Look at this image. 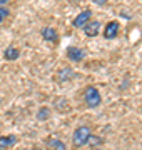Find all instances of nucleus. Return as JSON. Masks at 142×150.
I'll return each instance as SVG.
<instances>
[{
	"label": "nucleus",
	"mask_w": 142,
	"mask_h": 150,
	"mask_svg": "<svg viewBox=\"0 0 142 150\" xmlns=\"http://www.w3.org/2000/svg\"><path fill=\"white\" fill-rule=\"evenodd\" d=\"M5 59L7 60H15L18 59V50H17L15 47H9L5 50Z\"/></svg>",
	"instance_id": "9d476101"
},
{
	"label": "nucleus",
	"mask_w": 142,
	"mask_h": 150,
	"mask_svg": "<svg viewBox=\"0 0 142 150\" xmlns=\"http://www.w3.org/2000/svg\"><path fill=\"white\" fill-rule=\"evenodd\" d=\"M99 30H100V22H89L87 25L84 27V32H85V35L87 37H95L99 33Z\"/></svg>",
	"instance_id": "423d86ee"
},
{
	"label": "nucleus",
	"mask_w": 142,
	"mask_h": 150,
	"mask_svg": "<svg viewBox=\"0 0 142 150\" xmlns=\"http://www.w3.org/2000/svg\"><path fill=\"white\" fill-rule=\"evenodd\" d=\"M47 115H49V110H47V108H42V110H40V112H38V120H45V118H47Z\"/></svg>",
	"instance_id": "f8f14e48"
},
{
	"label": "nucleus",
	"mask_w": 142,
	"mask_h": 150,
	"mask_svg": "<svg viewBox=\"0 0 142 150\" xmlns=\"http://www.w3.org/2000/svg\"><path fill=\"white\" fill-rule=\"evenodd\" d=\"M90 17H92V12H90V10L80 12V13L75 17V20H74V27H75V28H84L89 23Z\"/></svg>",
	"instance_id": "7ed1b4c3"
},
{
	"label": "nucleus",
	"mask_w": 142,
	"mask_h": 150,
	"mask_svg": "<svg viewBox=\"0 0 142 150\" xmlns=\"http://www.w3.org/2000/svg\"><path fill=\"white\" fill-rule=\"evenodd\" d=\"M92 135V132H90V129L89 127H85V125H82V127H79V129L74 132V137H72V142H74V145L75 147H82V145L87 144L89 137Z\"/></svg>",
	"instance_id": "f257e3e1"
},
{
	"label": "nucleus",
	"mask_w": 142,
	"mask_h": 150,
	"mask_svg": "<svg viewBox=\"0 0 142 150\" xmlns=\"http://www.w3.org/2000/svg\"><path fill=\"white\" fill-rule=\"evenodd\" d=\"M67 57H69L72 62H80V60H84V57H85V52L80 50V48L70 47L69 50H67Z\"/></svg>",
	"instance_id": "39448f33"
},
{
	"label": "nucleus",
	"mask_w": 142,
	"mask_h": 150,
	"mask_svg": "<svg viewBox=\"0 0 142 150\" xmlns=\"http://www.w3.org/2000/svg\"><path fill=\"white\" fill-rule=\"evenodd\" d=\"M84 100L87 103V107L94 108V107H99L100 102H102V98H100V93L97 92V88H94V87H89L85 93H84Z\"/></svg>",
	"instance_id": "f03ea898"
},
{
	"label": "nucleus",
	"mask_w": 142,
	"mask_h": 150,
	"mask_svg": "<svg viewBox=\"0 0 142 150\" xmlns=\"http://www.w3.org/2000/svg\"><path fill=\"white\" fill-rule=\"evenodd\" d=\"M0 150H2V149H0Z\"/></svg>",
	"instance_id": "dca6fc26"
},
{
	"label": "nucleus",
	"mask_w": 142,
	"mask_h": 150,
	"mask_svg": "<svg viewBox=\"0 0 142 150\" xmlns=\"http://www.w3.org/2000/svg\"><path fill=\"white\" fill-rule=\"evenodd\" d=\"M7 15H9V10H7V8H0V23H2V20H4Z\"/></svg>",
	"instance_id": "ddd939ff"
},
{
	"label": "nucleus",
	"mask_w": 142,
	"mask_h": 150,
	"mask_svg": "<svg viewBox=\"0 0 142 150\" xmlns=\"http://www.w3.org/2000/svg\"><path fill=\"white\" fill-rule=\"evenodd\" d=\"M9 0H0V5H4V4H7Z\"/></svg>",
	"instance_id": "2eb2a0df"
},
{
	"label": "nucleus",
	"mask_w": 142,
	"mask_h": 150,
	"mask_svg": "<svg viewBox=\"0 0 142 150\" xmlns=\"http://www.w3.org/2000/svg\"><path fill=\"white\" fill-rule=\"evenodd\" d=\"M17 144V137H13V135H10V137H0V149H9V147H12V145Z\"/></svg>",
	"instance_id": "6e6552de"
},
{
	"label": "nucleus",
	"mask_w": 142,
	"mask_h": 150,
	"mask_svg": "<svg viewBox=\"0 0 142 150\" xmlns=\"http://www.w3.org/2000/svg\"><path fill=\"white\" fill-rule=\"evenodd\" d=\"M94 4H97V5H105L107 0H94Z\"/></svg>",
	"instance_id": "4468645a"
},
{
	"label": "nucleus",
	"mask_w": 142,
	"mask_h": 150,
	"mask_svg": "<svg viewBox=\"0 0 142 150\" xmlns=\"http://www.w3.org/2000/svg\"><path fill=\"white\" fill-rule=\"evenodd\" d=\"M42 37H44L45 40H49V42H57V40H59V33H57L55 28L45 27L44 30H42Z\"/></svg>",
	"instance_id": "0eeeda50"
},
{
	"label": "nucleus",
	"mask_w": 142,
	"mask_h": 150,
	"mask_svg": "<svg viewBox=\"0 0 142 150\" xmlns=\"http://www.w3.org/2000/svg\"><path fill=\"white\" fill-rule=\"evenodd\" d=\"M87 142H89L90 145H94V147H95V145H100V144H102V140L99 139V137H94V135H90V137H89Z\"/></svg>",
	"instance_id": "9b49d317"
},
{
	"label": "nucleus",
	"mask_w": 142,
	"mask_h": 150,
	"mask_svg": "<svg viewBox=\"0 0 142 150\" xmlns=\"http://www.w3.org/2000/svg\"><path fill=\"white\" fill-rule=\"evenodd\" d=\"M49 147L52 150H67L65 149V144L64 142H60V140H57V139H52L49 142Z\"/></svg>",
	"instance_id": "1a4fd4ad"
},
{
	"label": "nucleus",
	"mask_w": 142,
	"mask_h": 150,
	"mask_svg": "<svg viewBox=\"0 0 142 150\" xmlns=\"http://www.w3.org/2000/svg\"><path fill=\"white\" fill-rule=\"evenodd\" d=\"M117 33H119V23L117 22H109L107 25H105V32H104V37L112 40V38L117 37Z\"/></svg>",
	"instance_id": "20e7f679"
}]
</instances>
